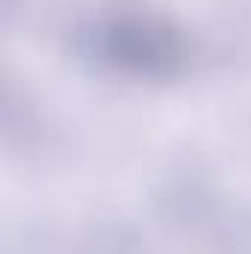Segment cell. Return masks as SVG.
<instances>
[{
    "label": "cell",
    "mask_w": 251,
    "mask_h": 254,
    "mask_svg": "<svg viewBox=\"0 0 251 254\" xmlns=\"http://www.w3.org/2000/svg\"><path fill=\"white\" fill-rule=\"evenodd\" d=\"M48 116L36 95L15 83V77L3 80L0 95V136L9 154H36L48 142Z\"/></svg>",
    "instance_id": "3"
},
{
    "label": "cell",
    "mask_w": 251,
    "mask_h": 254,
    "mask_svg": "<svg viewBox=\"0 0 251 254\" xmlns=\"http://www.w3.org/2000/svg\"><path fill=\"white\" fill-rule=\"evenodd\" d=\"M42 254H148L145 237L122 219H95L71 237H45Z\"/></svg>",
    "instance_id": "4"
},
{
    "label": "cell",
    "mask_w": 251,
    "mask_h": 254,
    "mask_svg": "<svg viewBox=\"0 0 251 254\" xmlns=\"http://www.w3.org/2000/svg\"><path fill=\"white\" fill-rule=\"evenodd\" d=\"M163 216L192 240L207 246L210 254H251V219L228 207L216 187L192 172H175L160 192Z\"/></svg>",
    "instance_id": "2"
},
{
    "label": "cell",
    "mask_w": 251,
    "mask_h": 254,
    "mask_svg": "<svg viewBox=\"0 0 251 254\" xmlns=\"http://www.w3.org/2000/svg\"><path fill=\"white\" fill-rule=\"evenodd\" d=\"M77 42L101 68L136 83H172L192 63L187 30L172 15L142 6L98 12L80 24Z\"/></svg>",
    "instance_id": "1"
}]
</instances>
